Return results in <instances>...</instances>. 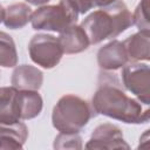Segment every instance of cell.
<instances>
[{
  "label": "cell",
  "mask_w": 150,
  "mask_h": 150,
  "mask_svg": "<svg viewBox=\"0 0 150 150\" xmlns=\"http://www.w3.org/2000/svg\"><path fill=\"white\" fill-rule=\"evenodd\" d=\"M95 112L129 124H141L149 121L150 110L142 102L129 97L118 84L115 76L103 73L100 84L91 100Z\"/></svg>",
  "instance_id": "obj_1"
},
{
  "label": "cell",
  "mask_w": 150,
  "mask_h": 150,
  "mask_svg": "<svg viewBox=\"0 0 150 150\" xmlns=\"http://www.w3.org/2000/svg\"><path fill=\"white\" fill-rule=\"evenodd\" d=\"M132 25V14L122 0L90 13L82 22L89 43L97 45L107 39H114Z\"/></svg>",
  "instance_id": "obj_2"
},
{
  "label": "cell",
  "mask_w": 150,
  "mask_h": 150,
  "mask_svg": "<svg viewBox=\"0 0 150 150\" xmlns=\"http://www.w3.org/2000/svg\"><path fill=\"white\" fill-rule=\"evenodd\" d=\"M93 117L89 103L80 96L67 94L53 108V127L64 134H79Z\"/></svg>",
  "instance_id": "obj_3"
},
{
  "label": "cell",
  "mask_w": 150,
  "mask_h": 150,
  "mask_svg": "<svg viewBox=\"0 0 150 150\" xmlns=\"http://www.w3.org/2000/svg\"><path fill=\"white\" fill-rule=\"evenodd\" d=\"M79 12L68 0H60L57 5L41 6L32 13L30 22L35 30L63 32L66 28L75 25Z\"/></svg>",
  "instance_id": "obj_4"
},
{
  "label": "cell",
  "mask_w": 150,
  "mask_h": 150,
  "mask_svg": "<svg viewBox=\"0 0 150 150\" xmlns=\"http://www.w3.org/2000/svg\"><path fill=\"white\" fill-rule=\"evenodd\" d=\"M28 52L32 61L45 69L54 68L63 55L57 38L50 34H36L28 43Z\"/></svg>",
  "instance_id": "obj_5"
},
{
  "label": "cell",
  "mask_w": 150,
  "mask_h": 150,
  "mask_svg": "<svg viewBox=\"0 0 150 150\" xmlns=\"http://www.w3.org/2000/svg\"><path fill=\"white\" fill-rule=\"evenodd\" d=\"M122 81L124 87L137 96L144 104L150 102V69L146 63L130 62L122 67Z\"/></svg>",
  "instance_id": "obj_6"
},
{
  "label": "cell",
  "mask_w": 150,
  "mask_h": 150,
  "mask_svg": "<svg viewBox=\"0 0 150 150\" xmlns=\"http://www.w3.org/2000/svg\"><path fill=\"white\" fill-rule=\"evenodd\" d=\"M86 149H130L122 130L112 123H102L91 132Z\"/></svg>",
  "instance_id": "obj_7"
},
{
  "label": "cell",
  "mask_w": 150,
  "mask_h": 150,
  "mask_svg": "<svg viewBox=\"0 0 150 150\" xmlns=\"http://www.w3.org/2000/svg\"><path fill=\"white\" fill-rule=\"evenodd\" d=\"M129 62L123 42L111 40L109 43L101 47L97 52V63L105 71H114L124 67Z\"/></svg>",
  "instance_id": "obj_8"
},
{
  "label": "cell",
  "mask_w": 150,
  "mask_h": 150,
  "mask_svg": "<svg viewBox=\"0 0 150 150\" xmlns=\"http://www.w3.org/2000/svg\"><path fill=\"white\" fill-rule=\"evenodd\" d=\"M21 120L19 89L12 87L0 88V123L11 124Z\"/></svg>",
  "instance_id": "obj_9"
},
{
  "label": "cell",
  "mask_w": 150,
  "mask_h": 150,
  "mask_svg": "<svg viewBox=\"0 0 150 150\" xmlns=\"http://www.w3.org/2000/svg\"><path fill=\"white\" fill-rule=\"evenodd\" d=\"M43 82V74L30 64L18 66L11 77V83L19 90H39Z\"/></svg>",
  "instance_id": "obj_10"
},
{
  "label": "cell",
  "mask_w": 150,
  "mask_h": 150,
  "mask_svg": "<svg viewBox=\"0 0 150 150\" xmlns=\"http://www.w3.org/2000/svg\"><path fill=\"white\" fill-rule=\"evenodd\" d=\"M59 43L62 48L63 54H77L86 50L89 47V40L81 26L71 25L60 33Z\"/></svg>",
  "instance_id": "obj_11"
},
{
  "label": "cell",
  "mask_w": 150,
  "mask_h": 150,
  "mask_svg": "<svg viewBox=\"0 0 150 150\" xmlns=\"http://www.w3.org/2000/svg\"><path fill=\"white\" fill-rule=\"evenodd\" d=\"M28 137V128L22 122L0 123V149H22Z\"/></svg>",
  "instance_id": "obj_12"
},
{
  "label": "cell",
  "mask_w": 150,
  "mask_h": 150,
  "mask_svg": "<svg viewBox=\"0 0 150 150\" xmlns=\"http://www.w3.org/2000/svg\"><path fill=\"white\" fill-rule=\"evenodd\" d=\"M150 30H139L127 38L123 41L127 55L129 60L137 61H149L150 60Z\"/></svg>",
  "instance_id": "obj_13"
},
{
  "label": "cell",
  "mask_w": 150,
  "mask_h": 150,
  "mask_svg": "<svg viewBox=\"0 0 150 150\" xmlns=\"http://www.w3.org/2000/svg\"><path fill=\"white\" fill-rule=\"evenodd\" d=\"M32 13V8L25 2L12 4L5 9L4 23L7 28L20 29L30 21Z\"/></svg>",
  "instance_id": "obj_14"
},
{
  "label": "cell",
  "mask_w": 150,
  "mask_h": 150,
  "mask_svg": "<svg viewBox=\"0 0 150 150\" xmlns=\"http://www.w3.org/2000/svg\"><path fill=\"white\" fill-rule=\"evenodd\" d=\"M21 120H32L40 115L43 101L38 90H19Z\"/></svg>",
  "instance_id": "obj_15"
},
{
  "label": "cell",
  "mask_w": 150,
  "mask_h": 150,
  "mask_svg": "<svg viewBox=\"0 0 150 150\" xmlns=\"http://www.w3.org/2000/svg\"><path fill=\"white\" fill-rule=\"evenodd\" d=\"M18 63V53L14 40L11 35L0 30V66L5 68L15 67Z\"/></svg>",
  "instance_id": "obj_16"
},
{
  "label": "cell",
  "mask_w": 150,
  "mask_h": 150,
  "mask_svg": "<svg viewBox=\"0 0 150 150\" xmlns=\"http://www.w3.org/2000/svg\"><path fill=\"white\" fill-rule=\"evenodd\" d=\"M54 149H82V138L79 134H64L60 132L53 144Z\"/></svg>",
  "instance_id": "obj_17"
},
{
  "label": "cell",
  "mask_w": 150,
  "mask_h": 150,
  "mask_svg": "<svg viewBox=\"0 0 150 150\" xmlns=\"http://www.w3.org/2000/svg\"><path fill=\"white\" fill-rule=\"evenodd\" d=\"M132 23L139 30H150L149 25V0H141L132 14Z\"/></svg>",
  "instance_id": "obj_18"
},
{
  "label": "cell",
  "mask_w": 150,
  "mask_h": 150,
  "mask_svg": "<svg viewBox=\"0 0 150 150\" xmlns=\"http://www.w3.org/2000/svg\"><path fill=\"white\" fill-rule=\"evenodd\" d=\"M79 14H84L93 7H104L112 4L115 0H68Z\"/></svg>",
  "instance_id": "obj_19"
},
{
  "label": "cell",
  "mask_w": 150,
  "mask_h": 150,
  "mask_svg": "<svg viewBox=\"0 0 150 150\" xmlns=\"http://www.w3.org/2000/svg\"><path fill=\"white\" fill-rule=\"evenodd\" d=\"M27 2L32 4V5H35V6H41V5H45L47 4L49 0H26Z\"/></svg>",
  "instance_id": "obj_20"
},
{
  "label": "cell",
  "mask_w": 150,
  "mask_h": 150,
  "mask_svg": "<svg viewBox=\"0 0 150 150\" xmlns=\"http://www.w3.org/2000/svg\"><path fill=\"white\" fill-rule=\"evenodd\" d=\"M4 18H5V8H4L2 5L0 4V22L4 21Z\"/></svg>",
  "instance_id": "obj_21"
}]
</instances>
